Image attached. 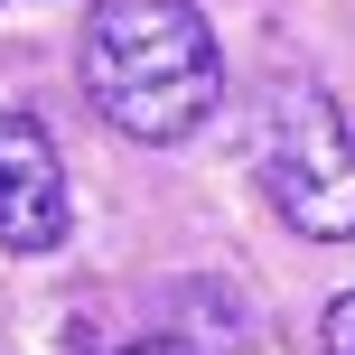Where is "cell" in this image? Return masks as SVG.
<instances>
[{
    "instance_id": "6da1fadb",
    "label": "cell",
    "mask_w": 355,
    "mask_h": 355,
    "mask_svg": "<svg viewBox=\"0 0 355 355\" xmlns=\"http://www.w3.org/2000/svg\"><path fill=\"white\" fill-rule=\"evenodd\" d=\"M85 94L112 131L168 150L215 122L225 103V56L196 0H94L85 19Z\"/></svg>"
},
{
    "instance_id": "7a4b0ae2",
    "label": "cell",
    "mask_w": 355,
    "mask_h": 355,
    "mask_svg": "<svg viewBox=\"0 0 355 355\" xmlns=\"http://www.w3.org/2000/svg\"><path fill=\"white\" fill-rule=\"evenodd\" d=\"M252 178L318 243L355 234V131L318 75H271L252 103Z\"/></svg>"
},
{
    "instance_id": "3957f363",
    "label": "cell",
    "mask_w": 355,
    "mask_h": 355,
    "mask_svg": "<svg viewBox=\"0 0 355 355\" xmlns=\"http://www.w3.org/2000/svg\"><path fill=\"white\" fill-rule=\"evenodd\" d=\"M75 225L66 206V159L28 112H0V243L10 252H56Z\"/></svg>"
},
{
    "instance_id": "277c9868",
    "label": "cell",
    "mask_w": 355,
    "mask_h": 355,
    "mask_svg": "<svg viewBox=\"0 0 355 355\" xmlns=\"http://www.w3.org/2000/svg\"><path fill=\"white\" fill-rule=\"evenodd\" d=\"M178 318H187L196 327V355H234V346H243L252 337V309H243V290H215V281H187V290H178Z\"/></svg>"
},
{
    "instance_id": "5b68a950",
    "label": "cell",
    "mask_w": 355,
    "mask_h": 355,
    "mask_svg": "<svg viewBox=\"0 0 355 355\" xmlns=\"http://www.w3.org/2000/svg\"><path fill=\"white\" fill-rule=\"evenodd\" d=\"M327 355H355V290L327 300Z\"/></svg>"
},
{
    "instance_id": "8992f818",
    "label": "cell",
    "mask_w": 355,
    "mask_h": 355,
    "mask_svg": "<svg viewBox=\"0 0 355 355\" xmlns=\"http://www.w3.org/2000/svg\"><path fill=\"white\" fill-rule=\"evenodd\" d=\"M112 355H196L187 337H131V346H112Z\"/></svg>"
}]
</instances>
